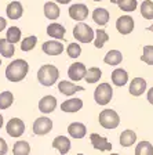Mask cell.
<instances>
[{
	"label": "cell",
	"mask_w": 153,
	"mask_h": 155,
	"mask_svg": "<svg viewBox=\"0 0 153 155\" xmlns=\"http://www.w3.org/2000/svg\"><path fill=\"white\" fill-rule=\"evenodd\" d=\"M29 65L25 60H14L6 68V78L10 82H21L28 75Z\"/></svg>",
	"instance_id": "1"
},
{
	"label": "cell",
	"mask_w": 153,
	"mask_h": 155,
	"mask_svg": "<svg viewBox=\"0 0 153 155\" xmlns=\"http://www.w3.org/2000/svg\"><path fill=\"white\" fill-rule=\"evenodd\" d=\"M59 78V71L58 68L54 67V65H43L37 72V79H39V83L43 84L46 87H50L58 81Z\"/></svg>",
	"instance_id": "2"
},
{
	"label": "cell",
	"mask_w": 153,
	"mask_h": 155,
	"mask_svg": "<svg viewBox=\"0 0 153 155\" xmlns=\"http://www.w3.org/2000/svg\"><path fill=\"white\" fill-rule=\"evenodd\" d=\"M73 36H75V39H77V42H80V43H90L94 40L95 32H94V29L90 25L80 21L73 28Z\"/></svg>",
	"instance_id": "3"
},
{
	"label": "cell",
	"mask_w": 153,
	"mask_h": 155,
	"mask_svg": "<svg viewBox=\"0 0 153 155\" xmlns=\"http://www.w3.org/2000/svg\"><path fill=\"white\" fill-rule=\"evenodd\" d=\"M99 125L105 129H116L120 123V116L113 110H104L99 114Z\"/></svg>",
	"instance_id": "4"
},
{
	"label": "cell",
	"mask_w": 153,
	"mask_h": 155,
	"mask_svg": "<svg viewBox=\"0 0 153 155\" xmlns=\"http://www.w3.org/2000/svg\"><path fill=\"white\" fill-rule=\"evenodd\" d=\"M113 96V89L109 83H101L94 91V100L99 105H106L110 103Z\"/></svg>",
	"instance_id": "5"
},
{
	"label": "cell",
	"mask_w": 153,
	"mask_h": 155,
	"mask_svg": "<svg viewBox=\"0 0 153 155\" xmlns=\"http://www.w3.org/2000/svg\"><path fill=\"white\" fill-rule=\"evenodd\" d=\"M6 130L7 134L11 136V137H19L25 132V123L18 118H11L6 126Z\"/></svg>",
	"instance_id": "6"
},
{
	"label": "cell",
	"mask_w": 153,
	"mask_h": 155,
	"mask_svg": "<svg viewBox=\"0 0 153 155\" xmlns=\"http://www.w3.org/2000/svg\"><path fill=\"white\" fill-rule=\"evenodd\" d=\"M53 129V120L50 118H46V116H42V118H37L33 123V133L39 136L47 134L50 133V130Z\"/></svg>",
	"instance_id": "7"
},
{
	"label": "cell",
	"mask_w": 153,
	"mask_h": 155,
	"mask_svg": "<svg viewBox=\"0 0 153 155\" xmlns=\"http://www.w3.org/2000/svg\"><path fill=\"white\" fill-rule=\"evenodd\" d=\"M116 29L121 35H128L134 29V19L130 15H121L116 21Z\"/></svg>",
	"instance_id": "8"
},
{
	"label": "cell",
	"mask_w": 153,
	"mask_h": 155,
	"mask_svg": "<svg viewBox=\"0 0 153 155\" xmlns=\"http://www.w3.org/2000/svg\"><path fill=\"white\" fill-rule=\"evenodd\" d=\"M69 17L75 21H84L88 17V7L83 3H77L69 7Z\"/></svg>",
	"instance_id": "9"
},
{
	"label": "cell",
	"mask_w": 153,
	"mask_h": 155,
	"mask_svg": "<svg viewBox=\"0 0 153 155\" xmlns=\"http://www.w3.org/2000/svg\"><path fill=\"white\" fill-rule=\"evenodd\" d=\"M86 67L81 62H73V64L69 67L68 69V76L75 82H79L81 79H84V75H86Z\"/></svg>",
	"instance_id": "10"
},
{
	"label": "cell",
	"mask_w": 153,
	"mask_h": 155,
	"mask_svg": "<svg viewBox=\"0 0 153 155\" xmlns=\"http://www.w3.org/2000/svg\"><path fill=\"white\" fill-rule=\"evenodd\" d=\"M90 140H91V144L95 150H99V151H110L112 150V144L108 141L106 137L93 133V134H90Z\"/></svg>",
	"instance_id": "11"
},
{
	"label": "cell",
	"mask_w": 153,
	"mask_h": 155,
	"mask_svg": "<svg viewBox=\"0 0 153 155\" xmlns=\"http://www.w3.org/2000/svg\"><path fill=\"white\" fill-rule=\"evenodd\" d=\"M42 50L47 55H59L61 53L64 51V45L61 42H57L54 39V40H48V42L43 43Z\"/></svg>",
	"instance_id": "12"
},
{
	"label": "cell",
	"mask_w": 153,
	"mask_h": 155,
	"mask_svg": "<svg viewBox=\"0 0 153 155\" xmlns=\"http://www.w3.org/2000/svg\"><path fill=\"white\" fill-rule=\"evenodd\" d=\"M146 90V81L144 78H134L130 83V91L131 96H135V97H139L141 94H144V91Z\"/></svg>",
	"instance_id": "13"
},
{
	"label": "cell",
	"mask_w": 153,
	"mask_h": 155,
	"mask_svg": "<svg viewBox=\"0 0 153 155\" xmlns=\"http://www.w3.org/2000/svg\"><path fill=\"white\" fill-rule=\"evenodd\" d=\"M57 107V98L54 96H44L39 101V111L43 114H50Z\"/></svg>",
	"instance_id": "14"
},
{
	"label": "cell",
	"mask_w": 153,
	"mask_h": 155,
	"mask_svg": "<svg viewBox=\"0 0 153 155\" xmlns=\"http://www.w3.org/2000/svg\"><path fill=\"white\" fill-rule=\"evenodd\" d=\"M68 133H69V136L73 137V139H83L84 136L87 134V129L83 123L73 122L68 126Z\"/></svg>",
	"instance_id": "15"
},
{
	"label": "cell",
	"mask_w": 153,
	"mask_h": 155,
	"mask_svg": "<svg viewBox=\"0 0 153 155\" xmlns=\"http://www.w3.org/2000/svg\"><path fill=\"white\" fill-rule=\"evenodd\" d=\"M53 147L57 148L61 155H66L70 150V140L65 136H58L53 141Z\"/></svg>",
	"instance_id": "16"
},
{
	"label": "cell",
	"mask_w": 153,
	"mask_h": 155,
	"mask_svg": "<svg viewBox=\"0 0 153 155\" xmlns=\"http://www.w3.org/2000/svg\"><path fill=\"white\" fill-rule=\"evenodd\" d=\"M83 108V100L80 98H70L61 104V110L64 112H77Z\"/></svg>",
	"instance_id": "17"
},
{
	"label": "cell",
	"mask_w": 153,
	"mask_h": 155,
	"mask_svg": "<svg viewBox=\"0 0 153 155\" xmlns=\"http://www.w3.org/2000/svg\"><path fill=\"white\" fill-rule=\"evenodd\" d=\"M6 13L10 19H18V18H21L24 14V7L19 2L15 0V2H11V3L7 6Z\"/></svg>",
	"instance_id": "18"
},
{
	"label": "cell",
	"mask_w": 153,
	"mask_h": 155,
	"mask_svg": "<svg viewBox=\"0 0 153 155\" xmlns=\"http://www.w3.org/2000/svg\"><path fill=\"white\" fill-rule=\"evenodd\" d=\"M58 90L62 94H65V96H72V94H75L76 91H81V90H84V89L81 86H77V84L72 83V82L62 81L58 83Z\"/></svg>",
	"instance_id": "19"
},
{
	"label": "cell",
	"mask_w": 153,
	"mask_h": 155,
	"mask_svg": "<svg viewBox=\"0 0 153 155\" xmlns=\"http://www.w3.org/2000/svg\"><path fill=\"white\" fill-rule=\"evenodd\" d=\"M109 11L106 8H102V7H98L93 11V19L94 22L98 24L99 26H105L106 24L109 22Z\"/></svg>",
	"instance_id": "20"
},
{
	"label": "cell",
	"mask_w": 153,
	"mask_h": 155,
	"mask_svg": "<svg viewBox=\"0 0 153 155\" xmlns=\"http://www.w3.org/2000/svg\"><path fill=\"white\" fill-rule=\"evenodd\" d=\"M112 82H113V84H116V86L123 87L128 82V74H127V71L121 69V68H117V69H115V71L112 72Z\"/></svg>",
	"instance_id": "21"
},
{
	"label": "cell",
	"mask_w": 153,
	"mask_h": 155,
	"mask_svg": "<svg viewBox=\"0 0 153 155\" xmlns=\"http://www.w3.org/2000/svg\"><path fill=\"white\" fill-rule=\"evenodd\" d=\"M47 35L53 39H64L65 38V28L61 24H50L47 26Z\"/></svg>",
	"instance_id": "22"
},
{
	"label": "cell",
	"mask_w": 153,
	"mask_h": 155,
	"mask_svg": "<svg viewBox=\"0 0 153 155\" xmlns=\"http://www.w3.org/2000/svg\"><path fill=\"white\" fill-rule=\"evenodd\" d=\"M104 61H105V64L115 67V65H119L123 61V54H121L119 50H110V51H108L106 55L104 57Z\"/></svg>",
	"instance_id": "23"
},
{
	"label": "cell",
	"mask_w": 153,
	"mask_h": 155,
	"mask_svg": "<svg viewBox=\"0 0 153 155\" xmlns=\"http://www.w3.org/2000/svg\"><path fill=\"white\" fill-rule=\"evenodd\" d=\"M43 11H44L46 18H48V19H57L61 14L59 7H58L55 3H53V2H47V3L44 4Z\"/></svg>",
	"instance_id": "24"
},
{
	"label": "cell",
	"mask_w": 153,
	"mask_h": 155,
	"mask_svg": "<svg viewBox=\"0 0 153 155\" xmlns=\"http://www.w3.org/2000/svg\"><path fill=\"white\" fill-rule=\"evenodd\" d=\"M135 141H137V133H135L134 130L127 129L120 134V144L123 145V147H130V145H132Z\"/></svg>",
	"instance_id": "25"
},
{
	"label": "cell",
	"mask_w": 153,
	"mask_h": 155,
	"mask_svg": "<svg viewBox=\"0 0 153 155\" xmlns=\"http://www.w3.org/2000/svg\"><path fill=\"white\" fill-rule=\"evenodd\" d=\"M15 47L11 42H8L7 39H0V54L6 58H10L14 55Z\"/></svg>",
	"instance_id": "26"
},
{
	"label": "cell",
	"mask_w": 153,
	"mask_h": 155,
	"mask_svg": "<svg viewBox=\"0 0 153 155\" xmlns=\"http://www.w3.org/2000/svg\"><path fill=\"white\" fill-rule=\"evenodd\" d=\"M101 76H102L101 69L97 68V67H93V68H90V69H87L86 71L84 79H86L87 83H97V82L101 79Z\"/></svg>",
	"instance_id": "27"
},
{
	"label": "cell",
	"mask_w": 153,
	"mask_h": 155,
	"mask_svg": "<svg viewBox=\"0 0 153 155\" xmlns=\"http://www.w3.org/2000/svg\"><path fill=\"white\" fill-rule=\"evenodd\" d=\"M116 4L119 6V8L121 11H126V13H131V11H135L138 7V2L137 0H117Z\"/></svg>",
	"instance_id": "28"
},
{
	"label": "cell",
	"mask_w": 153,
	"mask_h": 155,
	"mask_svg": "<svg viewBox=\"0 0 153 155\" xmlns=\"http://www.w3.org/2000/svg\"><path fill=\"white\" fill-rule=\"evenodd\" d=\"M141 15L145 19H153V2L152 0H145L141 4Z\"/></svg>",
	"instance_id": "29"
},
{
	"label": "cell",
	"mask_w": 153,
	"mask_h": 155,
	"mask_svg": "<svg viewBox=\"0 0 153 155\" xmlns=\"http://www.w3.org/2000/svg\"><path fill=\"white\" fill-rule=\"evenodd\" d=\"M7 40L8 42H11L13 45H15V43H18L19 40H21V29L18 28V26H11V28L7 29Z\"/></svg>",
	"instance_id": "30"
},
{
	"label": "cell",
	"mask_w": 153,
	"mask_h": 155,
	"mask_svg": "<svg viewBox=\"0 0 153 155\" xmlns=\"http://www.w3.org/2000/svg\"><path fill=\"white\" fill-rule=\"evenodd\" d=\"M135 155H153V145L149 141H141L135 148Z\"/></svg>",
	"instance_id": "31"
},
{
	"label": "cell",
	"mask_w": 153,
	"mask_h": 155,
	"mask_svg": "<svg viewBox=\"0 0 153 155\" xmlns=\"http://www.w3.org/2000/svg\"><path fill=\"white\" fill-rule=\"evenodd\" d=\"M13 152L14 155H29L30 152V147L26 141H17L14 144V148H13Z\"/></svg>",
	"instance_id": "32"
},
{
	"label": "cell",
	"mask_w": 153,
	"mask_h": 155,
	"mask_svg": "<svg viewBox=\"0 0 153 155\" xmlns=\"http://www.w3.org/2000/svg\"><path fill=\"white\" fill-rule=\"evenodd\" d=\"M14 103V96L11 91H3L0 94V110H7Z\"/></svg>",
	"instance_id": "33"
},
{
	"label": "cell",
	"mask_w": 153,
	"mask_h": 155,
	"mask_svg": "<svg viewBox=\"0 0 153 155\" xmlns=\"http://www.w3.org/2000/svg\"><path fill=\"white\" fill-rule=\"evenodd\" d=\"M108 40H109V35L106 33V31L98 29L95 32V42H94V45H95L97 48H102L104 47V43L108 42Z\"/></svg>",
	"instance_id": "34"
},
{
	"label": "cell",
	"mask_w": 153,
	"mask_h": 155,
	"mask_svg": "<svg viewBox=\"0 0 153 155\" xmlns=\"http://www.w3.org/2000/svg\"><path fill=\"white\" fill-rule=\"evenodd\" d=\"M36 43H37V38L36 36H28L21 43V50L22 51H30V50H33L36 47Z\"/></svg>",
	"instance_id": "35"
},
{
	"label": "cell",
	"mask_w": 153,
	"mask_h": 155,
	"mask_svg": "<svg viewBox=\"0 0 153 155\" xmlns=\"http://www.w3.org/2000/svg\"><path fill=\"white\" fill-rule=\"evenodd\" d=\"M141 60L148 65H153V46H145L144 53L141 55Z\"/></svg>",
	"instance_id": "36"
},
{
	"label": "cell",
	"mask_w": 153,
	"mask_h": 155,
	"mask_svg": "<svg viewBox=\"0 0 153 155\" xmlns=\"http://www.w3.org/2000/svg\"><path fill=\"white\" fill-rule=\"evenodd\" d=\"M66 51L70 58H77L81 54V47H80V45H77V43H70V45L68 46Z\"/></svg>",
	"instance_id": "37"
},
{
	"label": "cell",
	"mask_w": 153,
	"mask_h": 155,
	"mask_svg": "<svg viewBox=\"0 0 153 155\" xmlns=\"http://www.w3.org/2000/svg\"><path fill=\"white\" fill-rule=\"evenodd\" d=\"M7 150H8V147H7L6 140L0 137V155H4L7 152Z\"/></svg>",
	"instance_id": "38"
},
{
	"label": "cell",
	"mask_w": 153,
	"mask_h": 155,
	"mask_svg": "<svg viewBox=\"0 0 153 155\" xmlns=\"http://www.w3.org/2000/svg\"><path fill=\"white\" fill-rule=\"evenodd\" d=\"M148 101L153 105V87L152 89H149V91H148Z\"/></svg>",
	"instance_id": "39"
},
{
	"label": "cell",
	"mask_w": 153,
	"mask_h": 155,
	"mask_svg": "<svg viewBox=\"0 0 153 155\" xmlns=\"http://www.w3.org/2000/svg\"><path fill=\"white\" fill-rule=\"evenodd\" d=\"M6 25H7L6 19H4V18H2V17H0V32H2V31H3V29L6 28Z\"/></svg>",
	"instance_id": "40"
},
{
	"label": "cell",
	"mask_w": 153,
	"mask_h": 155,
	"mask_svg": "<svg viewBox=\"0 0 153 155\" xmlns=\"http://www.w3.org/2000/svg\"><path fill=\"white\" fill-rule=\"evenodd\" d=\"M57 3H59V4H68V3H70L72 0H55Z\"/></svg>",
	"instance_id": "41"
},
{
	"label": "cell",
	"mask_w": 153,
	"mask_h": 155,
	"mask_svg": "<svg viewBox=\"0 0 153 155\" xmlns=\"http://www.w3.org/2000/svg\"><path fill=\"white\" fill-rule=\"evenodd\" d=\"M2 126H3V116L0 114V129H2Z\"/></svg>",
	"instance_id": "42"
},
{
	"label": "cell",
	"mask_w": 153,
	"mask_h": 155,
	"mask_svg": "<svg viewBox=\"0 0 153 155\" xmlns=\"http://www.w3.org/2000/svg\"><path fill=\"white\" fill-rule=\"evenodd\" d=\"M148 31H150V32H153V24L149 26V28H148Z\"/></svg>",
	"instance_id": "43"
},
{
	"label": "cell",
	"mask_w": 153,
	"mask_h": 155,
	"mask_svg": "<svg viewBox=\"0 0 153 155\" xmlns=\"http://www.w3.org/2000/svg\"><path fill=\"white\" fill-rule=\"evenodd\" d=\"M116 2H117V0H110V3H116Z\"/></svg>",
	"instance_id": "44"
},
{
	"label": "cell",
	"mask_w": 153,
	"mask_h": 155,
	"mask_svg": "<svg viewBox=\"0 0 153 155\" xmlns=\"http://www.w3.org/2000/svg\"><path fill=\"white\" fill-rule=\"evenodd\" d=\"M93 2H102V0H93Z\"/></svg>",
	"instance_id": "45"
},
{
	"label": "cell",
	"mask_w": 153,
	"mask_h": 155,
	"mask_svg": "<svg viewBox=\"0 0 153 155\" xmlns=\"http://www.w3.org/2000/svg\"><path fill=\"white\" fill-rule=\"evenodd\" d=\"M110 155H119V154H110Z\"/></svg>",
	"instance_id": "46"
},
{
	"label": "cell",
	"mask_w": 153,
	"mask_h": 155,
	"mask_svg": "<svg viewBox=\"0 0 153 155\" xmlns=\"http://www.w3.org/2000/svg\"><path fill=\"white\" fill-rule=\"evenodd\" d=\"M76 155H84V154H76Z\"/></svg>",
	"instance_id": "47"
},
{
	"label": "cell",
	"mask_w": 153,
	"mask_h": 155,
	"mask_svg": "<svg viewBox=\"0 0 153 155\" xmlns=\"http://www.w3.org/2000/svg\"><path fill=\"white\" fill-rule=\"evenodd\" d=\"M0 65H2V60H0Z\"/></svg>",
	"instance_id": "48"
}]
</instances>
